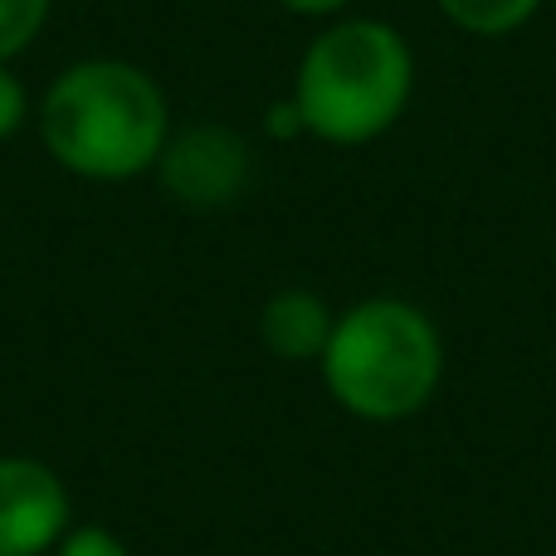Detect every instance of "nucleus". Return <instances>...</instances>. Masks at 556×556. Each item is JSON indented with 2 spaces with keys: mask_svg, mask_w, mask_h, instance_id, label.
I'll use <instances>...</instances> for the list:
<instances>
[{
  "mask_svg": "<svg viewBox=\"0 0 556 556\" xmlns=\"http://www.w3.org/2000/svg\"><path fill=\"white\" fill-rule=\"evenodd\" d=\"M278 5H283L288 15H298V20H317V25H327V20L352 15L356 0H278Z\"/></svg>",
  "mask_w": 556,
  "mask_h": 556,
  "instance_id": "9b49d317",
  "label": "nucleus"
},
{
  "mask_svg": "<svg viewBox=\"0 0 556 556\" xmlns=\"http://www.w3.org/2000/svg\"><path fill=\"white\" fill-rule=\"evenodd\" d=\"M332 323H337V307L317 288L288 283L264 298L260 342H264V352L288 366H317L327 352V337H332Z\"/></svg>",
  "mask_w": 556,
  "mask_h": 556,
  "instance_id": "423d86ee",
  "label": "nucleus"
},
{
  "mask_svg": "<svg viewBox=\"0 0 556 556\" xmlns=\"http://www.w3.org/2000/svg\"><path fill=\"white\" fill-rule=\"evenodd\" d=\"M29 123H35V98L15 74V64H0V142L20 137Z\"/></svg>",
  "mask_w": 556,
  "mask_h": 556,
  "instance_id": "1a4fd4ad",
  "label": "nucleus"
},
{
  "mask_svg": "<svg viewBox=\"0 0 556 556\" xmlns=\"http://www.w3.org/2000/svg\"><path fill=\"white\" fill-rule=\"evenodd\" d=\"M152 176L186 211H225V205H235L250 191L254 147H250V137L225 123L172 127Z\"/></svg>",
  "mask_w": 556,
  "mask_h": 556,
  "instance_id": "20e7f679",
  "label": "nucleus"
},
{
  "mask_svg": "<svg viewBox=\"0 0 556 556\" xmlns=\"http://www.w3.org/2000/svg\"><path fill=\"white\" fill-rule=\"evenodd\" d=\"M323 386L352 420L401 425L430 410L444 386V332L420 303L371 293L337 307L327 352L317 362Z\"/></svg>",
  "mask_w": 556,
  "mask_h": 556,
  "instance_id": "7ed1b4c3",
  "label": "nucleus"
},
{
  "mask_svg": "<svg viewBox=\"0 0 556 556\" xmlns=\"http://www.w3.org/2000/svg\"><path fill=\"white\" fill-rule=\"evenodd\" d=\"M54 0H0V64H15L45 35Z\"/></svg>",
  "mask_w": 556,
  "mask_h": 556,
  "instance_id": "6e6552de",
  "label": "nucleus"
},
{
  "mask_svg": "<svg viewBox=\"0 0 556 556\" xmlns=\"http://www.w3.org/2000/svg\"><path fill=\"white\" fill-rule=\"evenodd\" d=\"M35 127L59 172L93 186L137 181L156 172L172 137V98L142 64L117 54L74 59L49 78Z\"/></svg>",
  "mask_w": 556,
  "mask_h": 556,
  "instance_id": "f257e3e1",
  "label": "nucleus"
},
{
  "mask_svg": "<svg viewBox=\"0 0 556 556\" xmlns=\"http://www.w3.org/2000/svg\"><path fill=\"white\" fill-rule=\"evenodd\" d=\"M434 5H440V15L450 20L454 29H464V35L508 39V35H518L522 25H532L547 0H434Z\"/></svg>",
  "mask_w": 556,
  "mask_h": 556,
  "instance_id": "0eeeda50",
  "label": "nucleus"
},
{
  "mask_svg": "<svg viewBox=\"0 0 556 556\" xmlns=\"http://www.w3.org/2000/svg\"><path fill=\"white\" fill-rule=\"evenodd\" d=\"M415 49L391 20L342 15L317 25L293 68V98L303 137L323 147L381 142L415 98Z\"/></svg>",
  "mask_w": 556,
  "mask_h": 556,
  "instance_id": "f03ea898",
  "label": "nucleus"
},
{
  "mask_svg": "<svg viewBox=\"0 0 556 556\" xmlns=\"http://www.w3.org/2000/svg\"><path fill=\"white\" fill-rule=\"evenodd\" d=\"M264 127H269L274 137H303V117H298L293 98H283V103H274L269 113H264Z\"/></svg>",
  "mask_w": 556,
  "mask_h": 556,
  "instance_id": "f8f14e48",
  "label": "nucleus"
},
{
  "mask_svg": "<svg viewBox=\"0 0 556 556\" xmlns=\"http://www.w3.org/2000/svg\"><path fill=\"white\" fill-rule=\"evenodd\" d=\"M49 556H132V547L108 522H74Z\"/></svg>",
  "mask_w": 556,
  "mask_h": 556,
  "instance_id": "9d476101",
  "label": "nucleus"
},
{
  "mask_svg": "<svg viewBox=\"0 0 556 556\" xmlns=\"http://www.w3.org/2000/svg\"><path fill=\"white\" fill-rule=\"evenodd\" d=\"M74 528V493L54 464L0 454V556H49Z\"/></svg>",
  "mask_w": 556,
  "mask_h": 556,
  "instance_id": "39448f33",
  "label": "nucleus"
}]
</instances>
